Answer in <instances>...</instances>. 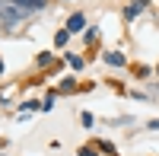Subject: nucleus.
Segmentation results:
<instances>
[{
  "label": "nucleus",
  "instance_id": "nucleus-1",
  "mask_svg": "<svg viewBox=\"0 0 159 156\" xmlns=\"http://www.w3.org/2000/svg\"><path fill=\"white\" fill-rule=\"evenodd\" d=\"M25 13H29V10L16 7L13 0H0V29H13V25H19L25 19Z\"/></svg>",
  "mask_w": 159,
  "mask_h": 156
},
{
  "label": "nucleus",
  "instance_id": "nucleus-2",
  "mask_svg": "<svg viewBox=\"0 0 159 156\" xmlns=\"http://www.w3.org/2000/svg\"><path fill=\"white\" fill-rule=\"evenodd\" d=\"M143 10H147V0H134V3H127V10H124V19H134V16H140Z\"/></svg>",
  "mask_w": 159,
  "mask_h": 156
},
{
  "label": "nucleus",
  "instance_id": "nucleus-3",
  "mask_svg": "<svg viewBox=\"0 0 159 156\" xmlns=\"http://www.w3.org/2000/svg\"><path fill=\"white\" fill-rule=\"evenodd\" d=\"M16 7H22V10H45L48 7V0H13Z\"/></svg>",
  "mask_w": 159,
  "mask_h": 156
},
{
  "label": "nucleus",
  "instance_id": "nucleus-4",
  "mask_svg": "<svg viewBox=\"0 0 159 156\" xmlns=\"http://www.w3.org/2000/svg\"><path fill=\"white\" fill-rule=\"evenodd\" d=\"M83 22H86L83 13H73V16L67 19V32H80V29H83Z\"/></svg>",
  "mask_w": 159,
  "mask_h": 156
},
{
  "label": "nucleus",
  "instance_id": "nucleus-5",
  "mask_svg": "<svg viewBox=\"0 0 159 156\" xmlns=\"http://www.w3.org/2000/svg\"><path fill=\"white\" fill-rule=\"evenodd\" d=\"M105 61H108L111 67H124V54H118V51H108V54H105Z\"/></svg>",
  "mask_w": 159,
  "mask_h": 156
},
{
  "label": "nucleus",
  "instance_id": "nucleus-6",
  "mask_svg": "<svg viewBox=\"0 0 159 156\" xmlns=\"http://www.w3.org/2000/svg\"><path fill=\"white\" fill-rule=\"evenodd\" d=\"M67 35H70V32H67V29H64V32H57V35H54V45H57V48H61V45H64V42H67Z\"/></svg>",
  "mask_w": 159,
  "mask_h": 156
},
{
  "label": "nucleus",
  "instance_id": "nucleus-7",
  "mask_svg": "<svg viewBox=\"0 0 159 156\" xmlns=\"http://www.w3.org/2000/svg\"><path fill=\"white\" fill-rule=\"evenodd\" d=\"M67 61H70V67H76V70H80V67H83V61H80V57H76V54H70V57H67Z\"/></svg>",
  "mask_w": 159,
  "mask_h": 156
},
{
  "label": "nucleus",
  "instance_id": "nucleus-8",
  "mask_svg": "<svg viewBox=\"0 0 159 156\" xmlns=\"http://www.w3.org/2000/svg\"><path fill=\"white\" fill-rule=\"evenodd\" d=\"M80 156H99V153H92V147H80Z\"/></svg>",
  "mask_w": 159,
  "mask_h": 156
},
{
  "label": "nucleus",
  "instance_id": "nucleus-9",
  "mask_svg": "<svg viewBox=\"0 0 159 156\" xmlns=\"http://www.w3.org/2000/svg\"><path fill=\"white\" fill-rule=\"evenodd\" d=\"M0 73H3V64H0Z\"/></svg>",
  "mask_w": 159,
  "mask_h": 156
},
{
  "label": "nucleus",
  "instance_id": "nucleus-10",
  "mask_svg": "<svg viewBox=\"0 0 159 156\" xmlns=\"http://www.w3.org/2000/svg\"><path fill=\"white\" fill-rule=\"evenodd\" d=\"M156 73H159V67H156Z\"/></svg>",
  "mask_w": 159,
  "mask_h": 156
}]
</instances>
